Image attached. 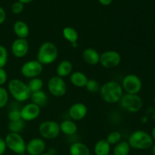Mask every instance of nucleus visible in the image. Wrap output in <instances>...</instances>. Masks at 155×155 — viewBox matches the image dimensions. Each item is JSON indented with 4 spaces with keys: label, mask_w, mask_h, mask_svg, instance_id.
Instances as JSON below:
<instances>
[{
    "label": "nucleus",
    "mask_w": 155,
    "mask_h": 155,
    "mask_svg": "<svg viewBox=\"0 0 155 155\" xmlns=\"http://www.w3.org/2000/svg\"><path fill=\"white\" fill-rule=\"evenodd\" d=\"M48 89L54 97H62L67 92V85L63 78L58 76H53L48 80Z\"/></svg>",
    "instance_id": "obj_9"
},
{
    "label": "nucleus",
    "mask_w": 155,
    "mask_h": 155,
    "mask_svg": "<svg viewBox=\"0 0 155 155\" xmlns=\"http://www.w3.org/2000/svg\"><path fill=\"white\" fill-rule=\"evenodd\" d=\"M6 19V13L5 11L3 9V8L0 7V25L2 24L5 21Z\"/></svg>",
    "instance_id": "obj_36"
},
{
    "label": "nucleus",
    "mask_w": 155,
    "mask_h": 155,
    "mask_svg": "<svg viewBox=\"0 0 155 155\" xmlns=\"http://www.w3.org/2000/svg\"><path fill=\"white\" fill-rule=\"evenodd\" d=\"M8 101V92L2 86H0V109L5 107Z\"/></svg>",
    "instance_id": "obj_31"
},
{
    "label": "nucleus",
    "mask_w": 155,
    "mask_h": 155,
    "mask_svg": "<svg viewBox=\"0 0 155 155\" xmlns=\"http://www.w3.org/2000/svg\"><path fill=\"white\" fill-rule=\"evenodd\" d=\"M13 30L15 34L19 39H26L30 35L29 26L24 21H18L14 24Z\"/></svg>",
    "instance_id": "obj_17"
},
{
    "label": "nucleus",
    "mask_w": 155,
    "mask_h": 155,
    "mask_svg": "<svg viewBox=\"0 0 155 155\" xmlns=\"http://www.w3.org/2000/svg\"><path fill=\"white\" fill-rule=\"evenodd\" d=\"M39 133L41 137L47 140L56 139L61 133L59 124L54 120L44 121L39 125Z\"/></svg>",
    "instance_id": "obj_7"
},
{
    "label": "nucleus",
    "mask_w": 155,
    "mask_h": 155,
    "mask_svg": "<svg viewBox=\"0 0 155 155\" xmlns=\"http://www.w3.org/2000/svg\"><path fill=\"white\" fill-rule=\"evenodd\" d=\"M82 57L83 61L89 65L94 66L99 63L100 54L93 48H86L83 50Z\"/></svg>",
    "instance_id": "obj_16"
},
{
    "label": "nucleus",
    "mask_w": 155,
    "mask_h": 155,
    "mask_svg": "<svg viewBox=\"0 0 155 155\" xmlns=\"http://www.w3.org/2000/svg\"><path fill=\"white\" fill-rule=\"evenodd\" d=\"M8 50L4 45H0V68H4L8 62Z\"/></svg>",
    "instance_id": "obj_30"
},
{
    "label": "nucleus",
    "mask_w": 155,
    "mask_h": 155,
    "mask_svg": "<svg viewBox=\"0 0 155 155\" xmlns=\"http://www.w3.org/2000/svg\"><path fill=\"white\" fill-rule=\"evenodd\" d=\"M100 95L104 101L108 104L119 102L124 95V90L119 83L116 81L106 82L100 87Z\"/></svg>",
    "instance_id": "obj_1"
},
{
    "label": "nucleus",
    "mask_w": 155,
    "mask_h": 155,
    "mask_svg": "<svg viewBox=\"0 0 155 155\" xmlns=\"http://www.w3.org/2000/svg\"><path fill=\"white\" fill-rule=\"evenodd\" d=\"M70 155H91L89 147L83 142L73 143L69 148Z\"/></svg>",
    "instance_id": "obj_20"
},
{
    "label": "nucleus",
    "mask_w": 155,
    "mask_h": 155,
    "mask_svg": "<svg viewBox=\"0 0 155 155\" xmlns=\"http://www.w3.org/2000/svg\"><path fill=\"white\" fill-rule=\"evenodd\" d=\"M24 10V4L20 2H15L12 5V12L15 15H19Z\"/></svg>",
    "instance_id": "obj_33"
},
{
    "label": "nucleus",
    "mask_w": 155,
    "mask_h": 155,
    "mask_svg": "<svg viewBox=\"0 0 155 155\" xmlns=\"http://www.w3.org/2000/svg\"><path fill=\"white\" fill-rule=\"evenodd\" d=\"M58 56V49L51 42H45L39 46L36 60L42 65L51 64L55 61Z\"/></svg>",
    "instance_id": "obj_2"
},
{
    "label": "nucleus",
    "mask_w": 155,
    "mask_h": 155,
    "mask_svg": "<svg viewBox=\"0 0 155 155\" xmlns=\"http://www.w3.org/2000/svg\"><path fill=\"white\" fill-rule=\"evenodd\" d=\"M8 118L9 121H16L19 120L21 119V111L18 109H12L10 110L8 114Z\"/></svg>",
    "instance_id": "obj_32"
},
{
    "label": "nucleus",
    "mask_w": 155,
    "mask_h": 155,
    "mask_svg": "<svg viewBox=\"0 0 155 155\" xmlns=\"http://www.w3.org/2000/svg\"><path fill=\"white\" fill-rule=\"evenodd\" d=\"M123 90L128 94H138L142 88V82L136 74H128L122 81Z\"/></svg>",
    "instance_id": "obj_8"
},
{
    "label": "nucleus",
    "mask_w": 155,
    "mask_h": 155,
    "mask_svg": "<svg viewBox=\"0 0 155 155\" xmlns=\"http://www.w3.org/2000/svg\"><path fill=\"white\" fill-rule=\"evenodd\" d=\"M88 113V108L86 104L81 102H77L71 106L68 110L70 117L74 120H81L86 117Z\"/></svg>",
    "instance_id": "obj_15"
},
{
    "label": "nucleus",
    "mask_w": 155,
    "mask_h": 155,
    "mask_svg": "<svg viewBox=\"0 0 155 155\" xmlns=\"http://www.w3.org/2000/svg\"><path fill=\"white\" fill-rule=\"evenodd\" d=\"M73 64L70 61L64 60L58 64L56 68V74L57 76L64 78L72 74Z\"/></svg>",
    "instance_id": "obj_19"
},
{
    "label": "nucleus",
    "mask_w": 155,
    "mask_h": 155,
    "mask_svg": "<svg viewBox=\"0 0 155 155\" xmlns=\"http://www.w3.org/2000/svg\"><path fill=\"white\" fill-rule=\"evenodd\" d=\"M112 1H113V0H98V2H99L102 5L104 6L109 5L110 4H111Z\"/></svg>",
    "instance_id": "obj_37"
},
{
    "label": "nucleus",
    "mask_w": 155,
    "mask_h": 155,
    "mask_svg": "<svg viewBox=\"0 0 155 155\" xmlns=\"http://www.w3.org/2000/svg\"><path fill=\"white\" fill-rule=\"evenodd\" d=\"M21 119L26 121H33L39 116L41 108L33 103H29L20 110Z\"/></svg>",
    "instance_id": "obj_14"
},
{
    "label": "nucleus",
    "mask_w": 155,
    "mask_h": 155,
    "mask_svg": "<svg viewBox=\"0 0 155 155\" xmlns=\"http://www.w3.org/2000/svg\"><path fill=\"white\" fill-rule=\"evenodd\" d=\"M151 138H152L153 141L155 142V126L153 127L152 130H151Z\"/></svg>",
    "instance_id": "obj_38"
},
{
    "label": "nucleus",
    "mask_w": 155,
    "mask_h": 155,
    "mask_svg": "<svg viewBox=\"0 0 155 155\" xmlns=\"http://www.w3.org/2000/svg\"><path fill=\"white\" fill-rule=\"evenodd\" d=\"M120 103L124 110L131 113L139 111L143 106L142 98L138 94H124L120 100Z\"/></svg>",
    "instance_id": "obj_5"
},
{
    "label": "nucleus",
    "mask_w": 155,
    "mask_h": 155,
    "mask_svg": "<svg viewBox=\"0 0 155 155\" xmlns=\"http://www.w3.org/2000/svg\"><path fill=\"white\" fill-rule=\"evenodd\" d=\"M45 141L40 138H34L26 144V153L27 155H40L45 150Z\"/></svg>",
    "instance_id": "obj_12"
},
{
    "label": "nucleus",
    "mask_w": 155,
    "mask_h": 155,
    "mask_svg": "<svg viewBox=\"0 0 155 155\" xmlns=\"http://www.w3.org/2000/svg\"><path fill=\"white\" fill-rule=\"evenodd\" d=\"M4 139L7 148L11 150L12 152L17 154L26 152L27 143L20 133H9L6 135Z\"/></svg>",
    "instance_id": "obj_6"
},
{
    "label": "nucleus",
    "mask_w": 155,
    "mask_h": 155,
    "mask_svg": "<svg viewBox=\"0 0 155 155\" xmlns=\"http://www.w3.org/2000/svg\"><path fill=\"white\" fill-rule=\"evenodd\" d=\"M151 153H152V155H155V143L153 144V145L151 146Z\"/></svg>",
    "instance_id": "obj_40"
},
{
    "label": "nucleus",
    "mask_w": 155,
    "mask_h": 155,
    "mask_svg": "<svg viewBox=\"0 0 155 155\" xmlns=\"http://www.w3.org/2000/svg\"><path fill=\"white\" fill-rule=\"evenodd\" d=\"M9 93L18 102L26 101L30 98L31 92L25 83L18 79H12L8 84Z\"/></svg>",
    "instance_id": "obj_3"
},
{
    "label": "nucleus",
    "mask_w": 155,
    "mask_h": 155,
    "mask_svg": "<svg viewBox=\"0 0 155 155\" xmlns=\"http://www.w3.org/2000/svg\"><path fill=\"white\" fill-rule=\"evenodd\" d=\"M29 42L26 39H15L12 44V53L15 57L18 58L25 57L29 51Z\"/></svg>",
    "instance_id": "obj_13"
},
{
    "label": "nucleus",
    "mask_w": 155,
    "mask_h": 155,
    "mask_svg": "<svg viewBox=\"0 0 155 155\" xmlns=\"http://www.w3.org/2000/svg\"><path fill=\"white\" fill-rule=\"evenodd\" d=\"M154 104H155V97L154 98Z\"/></svg>",
    "instance_id": "obj_43"
},
{
    "label": "nucleus",
    "mask_w": 155,
    "mask_h": 155,
    "mask_svg": "<svg viewBox=\"0 0 155 155\" xmlns=\"http://www.w3.org/2000/svg\"><path fill=\"white\" fill-rule=\"evenodd\" d=\"M128 143L130 148L138 150H148L154 144L151 135L143 130H136L129 137Z\"/></svg>",
    "instance_id": "obj_4"
},
{
    "label": "nucleus",
    "mask_w": 155,
    "mask_h": 155,
    "mask_svg": "<svg viewBox=\"0 0 155 155\" xmlns=\"http://www.w3.org/2000/svg\"><path fill=\"white\" fill-rule=\"evenodd\" d=\"M88 80L89 79H88L87 76L81 71L72 72V74L70 75V81L72 83L73 86H76V87H85Z\"/></svg>",
    "instance_id": "obj_18"
},
{
    "label": "nucleus",
    "mask_w": 155,
    "mask_h": 155,
    "mask_svg": "<svg viewBox=\"0 0 155 155\" xmlns=\"http://www.w3.org/2000/svg\"><path fill=\"white\" fill-rule=\"evenodd\" d=\"M30 98L31 100L32 103L39 106L40 108L42 107L45 106V104L48 102V96L45 94V92H43L42 90L32 92Z\"/></svg>",
    "instance_id": "obj_23"
},
{
    "label": "nucleus",
    "mask_w": 155,
    "mask_h": 155,
    "mask_svg": "<svg viewBox=\"0 0 155 155\" xmlns=\"http://www.w3.org/2000/svg\"><path fill=\"white\" fill-rule=\"evenodd\" d=\"M62 34H63L64 38L71 42V44L77 43L78 40L79 35L77 30L72 27H66L62 30Z\"/></svg>",
    "instance_id": "obj_24"
},
{
    "label": "nucleus",
    "mask_w": 155,
    "mask_h": 155,
    "mask_svg": "<svg viewBox=\"0 0 155 155\" xmlns=\"http://www.w3.org/2000/svg\"><path fill=\"white\" fill-rule=\"evenodd\" d=\"M111 151V145L106 139H101L95 143L94 153L95 155H109Z\"/></svg>",
    "instance_id": "obj_22"
},
{
    "label": "nucleus",
    "mask_w": 155,
    "mask_h": 155,
    "mask_svg": "<svg viewBox=\"0 0 155 155\" xmlns=\"http://www.w3.org/2000/svg\"><path fill=\"white\" fill-rule=\"evenodd\" d=\"M8 74L4 68H0V86H2L7 82Z\"/></svg>",
    "instance_id": "obj_34"
},
{
    "label": "nucleus",
    "mask_w": 155,
    "mask_h": 155,
    "mask_svg": "<svg viewBox=\"0 0 155 155\" xmlns=\"http://www.w3.org/2000/svg\"><path fill=\"white\" fill-rule=\"evenodd\" d=\"M43 71V65L37 60H30L25 62L21 68V74L27 78L38 77Z\"/></svg>",
    "instance_id": "obj_10"
},
{
    "label": "nucleus",
    "mask_w": 155,
    "mask_h": 155,
    "mask_svg": "<svg viewBox=\"0 0 155 155\" xmlns=\"http://www.w3.org/2000/svg\"><path fill=\"white\" fill-rule=\"evenodd\" d=\"M7 147H6L5 139L0 137V155H4Z\"/></svg>",
    "instance_id": "obj_35"
},
{
    "label": "nucleus",
    "mask_w": 155,
    "mask_h": 155,
    "mask_svg": "<svg viewBox=\"0 0 155 155\" xmlns=\"http://www.w3.org/2000/svg\"><path fill=\"white\" fill-rule=\"evenodd\" d=\"M40 155H53V154H51V153H50V152H44V153H42V154H40Z\"/></svg>",
    "instance_id": "obj_41"
},
{
    "label": "nucleus",
    "mask_w": 155,
    "mask_h": 155,
    "mask_svg": "<svg viewBox=\"0 0 155 155\" xmlns=\"http://www.w3.org/2000/svg\"><path fill=\"white\" fill-rule=\"evenodd\" d=\"M33 1V0H18V2L23 3V4H27V3H30Z\"/></svg>",
    "instance_id": "obj_39"
},
{
    "label": "nucleus",
    "mask_w": 155,
    "mask_h": 155,
    "mask_svg": "<svg viewBox=\"0 0 155 155\" xmlns=\"http://www.w3.org/2000/svg\"><path fill=\"white\" fill-rule=\"evenodd\" d=\"M18 155H27V154L26 152H24V153H21V154H19Z\"/></svg>",
    "instance_id": "obj_42"
},
{
    "label": "nucleus",
    "mask_w": 155,
    "mask_h": 155,
    "mask_svg": "<svg viewBox=\"0 0 155 155\" xmlns=\"http://www.w3.org/2000/svg\"><path fill=\"white\" fill-rule=\"evenodd\" d=\"M121 62V56L119 52L117 51H104L100 54V60L99 63L101 64V66L107 69H112L115 68Z\"/></svg>",
    "instance_id": "obj_11"
},
{
    "label": "nucleus",
    "mask_w": 155,
    "mask_h": 155,
    "mask_svg": "<svg viewBox=\"0 0 155 155\" xmlns=\"http://www.w3.org/2000/svg\"><path fill=\"white\" fill-rule=\"evenodd\" d=\"M121 138H122V136H121L120 132L113 131L107 135V138H106V140H107V142H108L110 145H115L120 142Z\"/></svg>",
    "instance_id": "obj_28"
},
{
    "label": "nucleus",
    "mask_w": 155,
    "mask_h": 155,
    "mask_svg": "<svg viewBox=\"0 0 155 155\" xmlns=\"http://www.w3.org/2000/svg\"><path fill=\"white\" fill-rule=\"evenodd\" d=\"M59 127H60V131L66 136L75 135L78 130L76 123L73 120H70L62 121L59 124Z\"/></svg>",
    "instance_id": "obj_21"
},
{
    "label": "nucleus",
    "mask_w": 155,
    "mask_h": 155,
    "mask_svg": "<svg viewBox=\"0 0 155 155\" xmlns=\"http://www.w3.org/2000/svg\"><path fill=\"white\" fill-rule=\"evenodd\" d=\"M86 90L91 93H95V92H98L100 90V85L97 80L94 79H89L86 85Z\"/></svg>",
    "instance_id": "obj_29"
},
{
    "label": "nucleus",
    "mask_w": 155,
    "mask_h": 155,
    "mask_svg": "<svg viewBox=\"0 0 155 155\" xmlns=\"http://www.w3.org/2000/svg\"><path fill=\"white\" fill-rule=\"evenodd\" d=\"M25 127V121L22 119L16 121H9L8 124V130L9 133H20Z\"/></svg>",
    "instance_id": "obj_26"
},
{
    "label": "nucleus",
    "mask_w": 155,
    "mask_h": 155,
    "mask_svg": "<svg viewBox=\"0 0 155 155\" xmlns=\"http://www.w3.org/2000/svg\"><path fill=\"white\" fill-rule=\"evenodd\" d=\"M130 145L128 142H120L117 145H115L114 148V155H129L130 152Z\"/></svg>",
    "instance_id": "obj_25"
},
{
    "label": "nucleus",
    "mask_w": 155,
    "mask_h": 155,
    "mask_svg": "<svg viewBox=\"0 0 155 155\" xmlns=\"http://www.w3.org/2000/svg\"><path fill=\"white\" fill-rule=\"evenodd\" d=\"M27 86H28L31 93L37 92V91L42 90V87H43V81L39 77H36V78L31 79L27 83Z\"/></svg>",
    "instance_id": "obj_27"
}]
</instances>
